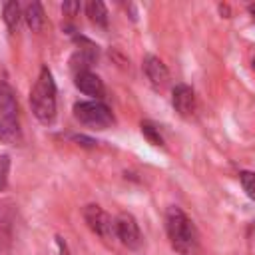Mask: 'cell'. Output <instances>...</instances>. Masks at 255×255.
Returning <instances> with one entry per match:
<instances>
[{
	"instance_id": "16",
	"label": "cell",
	"mask_w": 255,
	"mask_h": 255,
	"mask_svg": "<svg viewBox=\"0 0 255 255\" xmlns=\"http://www.w3.org/2000/svg\"><path fill=\"white\" fill-rule=\"evenodd\" d=\"M239 179H241V185L245 189V193L255 199V173L253 171H241L239 173Z\"/></svg>"
},
{
	"instance_id": "3",
	"label": "cell",
	"mask_w": 255,
	"mask_h": 255,
	"mask_svg": "<svg viewBox=\"0 0 255 255\" xmlns=\"http://www.w3.org/2000/svg\"><path fill=\"white\" fill-rule=\"evenodd\" d=\"M74 116L80 124L96 128V129H104V128L114 124V116H112L110 108L98 100L74 104Z\"/></svg>"
},
{
	"instance_id": "7",
	"label": "cell",
	"mask_w": 255,
	"mask_h": 255,
	"mask_svg": "<svg viewBox=\"0 0 255 255\" xmlns=\"http://www.w3.org/2000/svg\"><path fill=\"white\" fill-rule=\"evenodd\" d=\"M14 233V205L8 199H0V251H6Z\"/></svg>"
},
{
	"instance_id": "18",
	"label": "cell",
	"mask_w": 255,
	"mask_h": 255,
	"mask_svg": "<svg viewBox=\"0 0 255 255\" xmlns=\"http://www.w3.org/2000/svg\"><path fill=\"white\" fill-rule=\"evenodd\" d=\"M72 139H74L78 145H84V147H96V145H98L96 139H92V137H88V135H82V133H74Z\"/></svg>"
},
{
	"instance_id": "6",
	"label": "cell",
	"mask_w": 255,
	"mask_h": 255,
	"mask_svg": "<svg viewBox=\"0 0 255 255\" xmlns=\"http://www.w3.org/2000/svg\"><path fill=\"white\" fill-rule=\"evenodd\" d=\"M171 104H173L175 112H177L179 116H183V118L193 116L195 106H197V104H195V94H193V90H191L187 84H177V86L173 88Z\"/></svg>"
},
{
	"instance_id": "1",
	"label": "cell",
	"mask_w": 255,
	"mask_h": 255,
	"mask_svg": "<svg viewBox=\"0 0 255 255\" xmlns=\"http://www.w3.org/2000/svg\"><path fill=\"white\" fill-rule=\"evenodd\" d=\"M165 229L171 241V247L181 255H191L197 245V231L193 221L175 205L165 211Z\"/></svg>"
},
{
	"instance_id": "9",
	"label": "cell",
	"mask_w": 255,
	"mask_h": 255,
	"mask_svg": "<svg viewBox=\"0 0 255 255\" xmlns=\"http://www.w3.org/2000/svg\"><path fill=\"white\" fill-rule=\"evenodd\" d=\"M0 141L10 143V145H16L22 141V129H20L18 114L0 118Z\"/></svg>"
},
{
	"instance_id": "15",
	"label": "cell",
	"mask_w": 255,
	"mask_h": 255,
	"mask_svg": "<svg viewBox=\"0 0 255 255\" xmlns=\"http://www.w3.org/2000/svg\"><path fill=\"white\" fill-rule=\"evenodd\" d=\"M141 133L149 139V143H153V145H163V137H161L159 129H157L151 122H141Z\"/></svg>"
},
{
	"instance_id": "22",
	"label": "cell",
	"mask_w": 255,
	"mask_h": 255,
	"mask_svg": "<svg viewBox=\"0 0 255 255\" xmlns=\"http://www.w3.org/2000/svg\"><path fill=\"white\" fill-rule=\"evenodd\" d=\"M253 68H255V60H253Z\"/></svg>"
},
{
	"instance_id": "12",
	"label": "cell",
	"mask_w": 255,
	"mask_h": 255,
	"mask_svg": "<svg viewBox=\"0 0 255 255\" xmlns=\"http://www.w3.org/2000/svg\"><path fill=\"white\" fill-rule=\"evenodd\" d=\"M24 18H26L28 26H30L34 32H40V30L44 28V22H46L42 4H40V2H30V4H26V8H24Z\"/></svg>"
},
{
	"instance_id": "17",
	"label": "cell",
	"mask_w": 255,
	"mask_h": 255,
	"mask_svg": "<svg viewBox=\"0 0 255 255\" xmlns=\"http://www.w3.org/2000/svg\"><path fill=\"white\" fill-rule=\"evenodd\" d=\"M8 169H10V157L0 155V189H4L8 183Z\"/></svg>"
},
{
	"instance_id": "8",
	"label": "cell",
	"mask_w": 255,
	"mask_h": 255,
	"mask_svg": "<svg viewBox=\"0 0 255 255\" xmlns=\"http://www.w3.org/2000/svg\"><path fill=\"white\" fill-rule=\"evenodd\" d=\"M143 70H145V76L147 80L155 86V88H163L169 80V72L165 68V64L157 58V56H145L143 60Z\"/></svg>"
},
{
	"instance_id": "5",
	"label": "cell",
	"mask_w": 255,
	"mask_h": 255,
	"mask_svg": "<svg viewBox=\"0 0 255 255\" xmlns=\"http://www.w3.org/2000/svg\"><path fill=\"white\" fill-rule=\"evenodd\" d=\"M116 235L128 249H139L141 245V233L137 221L129 213H120L116 217Z\"/></svg>"
},
{
	"instance_id": "19",
	"label": "cell",
	"mask_w": 255,
	"mask_h": 255,
	"mask_svg": "<svg viewBox=\"0 0 255 255\" xmlns=\"http://www.w3.org/2000/svg\"><path fill=\"white\" fill-rule=\"evenodd\" d=\"M62 12L70 18H74L78 12H80V2H64L62 4Z\"/></svg>"
},
{
	"instance_id": "13",
	"label": "cell",
	"mask_w": 255,
	"mask_h": 255,
	"mask_svg": "<svg viewBox=\"0 0 255 255\" xmlns=\"http://www.w3.org/2000/svg\"><path fill=\"white\" fill-rule=\"evenodd\" d=\"M2 16H4V22H6V26H8V30L10 32H16L18 30V26H20V20H22V8H20V4L18 2H6L4 4V10H2Z\"/></svg>"
},
{
	"instance_id": "11",
	"label": "cell",
	"mask_w": 255,
	"mask_h": 255,
	"mask_svg": "<svg viewBox=\"0 0 255 255\" xmlns=\"http://www.w3.org/2000/svg\"><path fill=\"white\" fill-rule=\"evenodd\" d=\"M14 114H18L16 96L6 82H0V118L2 116H14Z\"/></svg>"
},
{
	"instance_id": "14",
	"label": "cell",
	"mask_w": 255,
	"mask_h": 255,
	"mask_svg": "<svg viewBox=\"0 0 255 255\" xmlns=\"http://www.w3.org/2000/svg\"><path fill=\"white\" fill-rule=\"evenodd\" d=\"M86 14L90 16V20L98 26H108V10L104 6V2L100 0H92L86 4Z\"/></svg>"
},
{
	"instance_id": "20",
	"label": "cell",
	"mask_w": 255,
	"mask_h": 255,
	"mask_svg": "<svg viewBox=\"0 0 255 255\" xmlns=\"http://www.w3.org/2000/svg\"><path fill=\"white\" fill-rule=\"evenodd\" d=\"M219 12L225 14V18H229V6L227 4H219Z\"/></svg>"
},
{
	"instance_id": "4",
	"label": "cell",
	"mask_w": 255,
	"mask_h": 255,
	"mask_svg": "<svg viewBox=\"0 0 255 255\" xmlns=\"http://www.w3.org/2000/svg\"><path fill=\"white\" fill-rule=\"evenodd\" d=\"M84 219L96 235H100L104 239L116 237V219H112L100 205H96V203L86 205L84 207Z\"/></svg>"
},
{
	"instance_id": "2",
	"label": "cell",
	"mask_w": 255,
	"mask_h": 255,
	"mask_svg": "<svg viewBox=\"0 0 255 255\" xmlns=\"http://www.w3.org/2000/svg\"><path fill=\"white\" fill-rule=\"evenodd\" d=\"M30 106L42 124H50L56 118V84L48 68L40 70V76L30 92Z\"/></svg>"
},
{
	"instance_id": "21",
	"label": "cell",
	"mask_w": 255,
	"mask_h": 255,
	"mask_svg": "<svg viewBox=\"0 0 255 255\" xmlns=\"http://www.w3.org/2000/svg\"><path fill=\"white\" fill-rule=\"evenodd\" d=\"M249 12H251V18L255 22V4H249Z\"/></svg>"
},
{
	"instance_id": "10",
	"label": "cell",
	"mask_w": 255,
	"mask_h": 255,
	"mask_svg": "<svg viewBox=\"0 0 255 255\" xmlns=\"http://www.w3.org/2000/svg\"><path fill=\"white\" fill-rule=\"evenodd\" d=\"M74 82H76V88L80 92L88 94V96H94V98H102L104 96V82L96 74H92L90 70L76 74V80Z\"/></svg>"
}]
</instances>
